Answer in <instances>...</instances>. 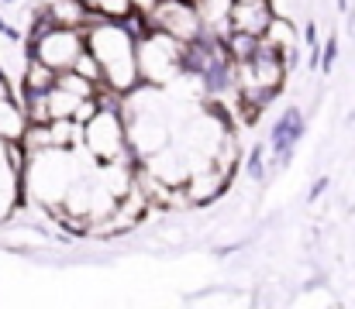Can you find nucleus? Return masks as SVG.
I'll use <instances>...</instances> for the list:
<instances>
[{
  "label": "nucleus",
  "mask_w": 355,
  "mask_h": 309,
  "mask_svg": "<svg viewBox=\"0 0 355 309\" xmlns=\"http://www.w3.org/2000/svg\"><path fill=\"white\" fill-rule=\"evenodd\" d=\"M335 59H338V38L331 35V38L324 41V59H321V73H331V69H335Z\"/></svg>",
  "instance_id": "nucleus-3"
},
{
  "label": "nucleus",
  "mask_w": 355,
  "mask_h": 309,
  "mask_svg": "<svg viewBox=\"0 0 355 309\" xmlns=\"http://www.w3.org/2000/svg\"><path fill=\"white\" fill-rule=\"evenodd\" d=\"M304 134V117H300V110H286L283 113V120L276 124V131H272V148L279 151V155H290V148H293V141Z\"/></svg>",
  "instance_id": "nucleus-2"
},
{
  "label": "nucleus",
  "mask_w": 355,
  "mask_h": 309,
  "mask_svg": "<svg viewBox=\"0 0 355 309\" xmlns=\"http://www.w3.org/2000/svg\"><path fill=\"white\" fill-rule=\"evenodd\" d=\"M276 10L272 0H235L232 7V28L235 31H248V35H266V28L272 24Z\"/></svg>",
  "instance_id": "nucleus-1"
}]
</instances>
